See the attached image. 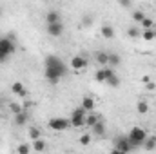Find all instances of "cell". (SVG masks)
Segmentation results:
<instances>
[{"instance_id":"6da1fadb","label":"cell","mask_w":156,"mask_h":154,"mask_svg":"<svg viewBox=\"0 0 156 154\" xmlns=\"http://www.w3.org/2000/svg\"><path fill=\"white\" fill-rule=\"evenodd\" d=\"M66 73H67V67L58 56L49 54L45 58V78L51 83H58V80L62 76H66Z\"/></svg>"},{"instance_id":"7a4b0ae2","label":"cell","mask_w":156,"mask_h":154,"mask_svg":"<svg viewBox=\"0 0 156 154\" xmlns=\"http://www.w3.org/2000/svg\"><path fill=\"white\" fill-rule=\"evenodd\" d=\"M127 138H129V142L133 143V147H142L144 142H145V138H147V132H145L142 127H133Z\"/></svg>"},{"instance_id":"3957f363","label":"cell","mask_w":156,"mask_h":154,"mask_svg":"<svg viewBox=\"0 0 156 154\" xmlns=\"http://www.w3.org/2000/svg\"><path fill=\"white\" fill-rule=\"evenodd\" d=\"M15 42L11 38H0V62H5L13 53H15Z\"/></svg>"},{"instance_id":"277c9868","label":"cell","mask_w":156,"mask_h":154,"mask_svg":"<svg viewBox=\"0 0 156 154\" xmlns=\"http://www.w3.org/2000/svg\"><path fill=\"white\" fill-rule=\"evenodd\" d=\"M85 114H87V111H85L82 105H80V107H76V109L73 111L71 118H69L71 127H75V129H78V127H85Z\"/></svg>"},{"instance_id":"5b68a950","label":"cell","mask_w":156,"mask_h":154,"mask_svg":"<svg viewBox=\"0 0 156 154\" xmlns=\"http://www.w3.org/2000/svg\"><path fill=\"white\" fill-rule=\"evenodd\" d=\"M49 129L51 131H56V132H62V131H67L71 127V121L67 118H51L49 120Z\"/></svg>"},{"instance_id":"8992f818","label":"cell","mask_w":156,"mask_h":154,"mask_svg":"<svg viewBox=\"0 0 156 154\" xmlns=\"http://www.w3.org/2000/svg\"><path fill=\"white\" fill-rule=\"evenodd\" d=\"M134 147H133V143L129 142V138L127 136H122V138H116V145H115V149H113V152L115 154H125V152H131Z\"/></svg>"},{"instance_id":"52a82bcc","label":"cell","mask_w":156,"mask_h":154,"mask_svg":"<svg viewBox=\"0 0 156 154\" xmlns=\"http://www.w3.org/2000/svg\"><path fill=\"white\" fill-rule=\"evenodd\" d=\"M69 67H71L73 71H82V69H85V67H87V60H85L83 56L76 54V56H73V58H71Z\"/></svg>"},{"instance_id":"ba28073f","label":"cell","mask_w":156,"mask_h":154,"mask_svg":"<svg viewBox=\"0 0 156 154\" xmlns=\"http://www.w3.org/2000/svg\"><path fill=\"white\" fill-rule=\"evenodd\" d=\"M64 33V24L62 22H55V24H47V35L49 37H60Z\"/></svg>"},{"instance_id":"9c48e42d","label":"cell","mask_w":156,"mask_h":154,"mask_svg":"<svg viewBox=\"0 0 156 154\" xmlns=\"http://www.w3.org/2000/svg\"><path fill=\"white\" fill-rule=\"evenodd\" d=\"M82 107H83L87 113H93V111H94V107H96L94 98H93V96H83V98H82Z\"/></svg>"},{"instance_id":"30bf717a","label":"cell","mask_w":156,"mask_h":154,"mask_svg":"<svg viewBox=\"0 0 156 154\" xmlns=\"http://www.w3.org/2000/svg\"><path fill=\"white\" fill-rule=\"evenodd\" d=\"M11 91H13L15 94H18V96H26V94H27V91H26V87H24L22 82H13Z\"/></svg>"},{"instance_id":"8fae6325","label":"cell","mask_w":156,"mask_h":154,"mask_svg":"<svg viewBox=\"0 0 156 154\" xmlns=\"http://www.w3.org/2000/svg\"><path fill=\"white\" fill-rule=\"evenodd\" d=\"M91 129H93V134H94V136H104V134H105V123H104L102 120H98Z\"/></svg>"},{"instance_id":"7c38bea8","label":"cell","mask_w":156,"mask_h":154,"mask_svg":"<svg viewBox=\"0 0 156 154\" xmlns=\"http://www.w3.org/2000/svg\"><path fill=\"white\" fill-rule=\"evenodd\" d=\"M105 83H107L109 87H113V89H116V87H120V83H122V82H120V78H118V75L115 73V71H113V73H111L109 76L105 78Z\"/></svg>"},{"instance_id":"4fadbf2b","label":"cell","mask_w":156,"mask_h":154,"mask_svg":"<svg viewBox=\"0 0 156 154\" xmlns=\"http://www.w3.org/2000/svg\"><path fill=\"white\" fill-rule=\"evenodd\" d=\"M94 60H96L100 65H107L109 53H107V51H96V54H94Z\"/></svg>"},{"instance_id":"5bb4252c","label":"cell","mask_w":156,"mask_h":154,"mask_svg":"<svg viewBox=\"0 0 156 154\" xmlns=\"http://www.w3.org/2000/svg\"><path fill=\"white\" fill-rule=\"evenodd\" d=\"M100 31H102V37H104V38H107V40H113V38H115V29H113L109 24H104Z\"/></svg>"},{"instance_id":"9a60e30c","label":"cell","mask_w":156,"mask_h":154,"mask_svg":"<svg viewBox=\"0 0 156 154\" xmlns=\"http://www.w3.org/2000/svg\"><path fill=\"white\" fill-rule=\"evenodd\" d=\"M45 22H47V24L62 22V18H60V13H58V11H49V13L45 15Z\"/></svg>"},{"instance_id":"2e32d148","label":"cell","mask_w":156,"mask_h":154,"mask_svg":"<svg viewBox=\"0 0 156 154\" xmlns=\"http://www.w3.org/2000/svg\"><path fill=\"white\" fill-rule=\"evenodd\" d=\"M120 62H122V58L118 56L116 53H109V60H107V65L109 67H118Z\"/></svg>"},{"instance_id":"e0dca14e","label":"cell","mask_w":156,"mask_h":154,"mask_svg":"<svg viewBox=\"0 0 156 154\" xmlns=\"http://www.w3.org/2000/svg\"><path fill=\"white\" fill-rule=\"evenodd\" d=\"M27 113L26 111H20V113H16L15 114V121H16V125H26L27 123Z\"/></svg>"},{"instance_id":"ac0fdd59","label":"cell","mask_w":156,"mask_h":154,"mask_svg":"<svg viewBox=\"0 0 156 154\" xmlns=\"http://www.w3.org/2000/svg\"><path fill=\"white\" fill-rule=\"evenodd\" d=\"M136 111H138V114H147L149 113V103L145 100H140L136 103Z\"/></svg>"},{"instance_id":"d6986e66","label":"cell","mask_w":156,"mask_h":154,"mask_svg":"<svg viewBox=\"0 0 156 154\" xmlns=\"http://www.w3.org/2000/svg\"><path fill=\"white\" fill-rule=\"evenodd\" d=\"M144 149H147V151H154L156 149V136H151V138H145V142H144V145H142Z\"/></svg>"},{"instance_id":"ffe728a7","label":"cell","mask_w":156,"mask_h":154,"mask_svg":"<svg viewBox=\"0 0 156 154\" xmlns=\"http://www.w3.org/2000/svg\"><path fill=\"white\" fill-rule=\"evenodd\" d=\"M98 120H100V118L94 114V113H89V114L85 116V127H93Z\"/></svg>"},{"instance_id":"44dd1931","label":"cell","mask_w":156,"mask_h":154,"mask_svg":"<svg viewBox=\"0 0 156 154\" xmlns=\"http://www.w3.org/2000/svg\"><path fill=\"white\" fill-rule=\"evenodd\" d=\"M33 149L35 151H38V152H42V151H45V142L44 140H33Z\"/></svg>"},{"instance_id":"7402d4cb","label":"cell","mask_w":156,"mask_h":154,"mask_svg":"<svg viewBox=\"0 0 156 154\" xmlns=\"http://www.w3.org/2000/svg\"><path fill=\"white\" fill-rule=\"evenodd\" d=\"M40 136H42V132H40L38 127H29V138L31 140H38Z\"/></svg>"},{"instance_id":"603a6c76","label":"cell","mask_w":156,"mask_h":154,"mask_svg":"<svg viewBox=\"0 0 156 154\" xmlns=\"http://www.w3.org/2000/svg\"><path fill=\"white\" fill-rule=\"evenodd\" d=\"M94 78H96V82H100V83H105V67L98 69V71H96V75H94Z\"/></svg>"},{"instance_id":"cb8c5ba5","label":"cell","mask_w":156,"mask_h":154,"mask_svg":"<svg viewBox=\"0 0 156 154\" xmlns=\"http://www.w3.org/2000/svg\"><path fill=\"white\" fill-rule=\"evenodd\" d=\"M144 18H145L144 11H140V9H138V11H133V20H134L136 24H140V22H142Z\"/></svg>"},{"instance_id":"d4e9b609","label":"cell","mask_w":156,"mask_h":154,"mask_svg":"<svg viewBox=\"0 0 156 154\" xmlns=\"http://www.w3.org/2000/svg\"><path fill=\"white\" fill-rule=\"evenodd\" d=\"M154 38H156V33L153 29H145V31H144V40L151 42V40H154Z\"/></svg>"},{"instance_id":"484cf974","label":"cell","mask_w":156,"mask_h":154,"mask_svg":"<svg viewBox=\"0 0 156 154\" xmlns=\"http://www.w3.org/2000/svg\"><path fill=\"white\" fill-rule=\"evenodd\" d=\"M31 149H33L31 145H27V143H22V145H18V149H16V151H18L20 154H27V152H31Z\"/></svg>"},{"instance_id":"4316f807","label":"cell","mask_w":156,"mask_h":154,"mask_svg":"<svg viewBox=\"0 0 156 154\" xmlns=\"http://www.w3.org/2000/svg\"><path fill=\"white\" fill-rule=\"evenodd\" d=\"M93 20H94V16H93V15H85V16L82 18V24H83L85 27H89V26H93Z\"/></svg>"},{"instance_id":"83f0119b","label":"cell","mask_w":156,"mask_h":154,"mask_svg":"<svg viewBox=\"0 0 156 154\" xmlns=\"http://www.w3.org/2000/svg\"><path fill=\"white\" fill-rule=\"evenodd\" d=\"M140 24H142V26H144V29H151V27H153V24H154V22H153V18H147V16H145V18H144V20H142V22H140Z\"/></svg>"},{"instance_id":"f1b7e54d","label":"cell","mask_w":156,"mask_h":154,"mask_svg":"<svg viewBox=\"0 0 156 154\" xmlns=\"http://www.w3.org/2000/svg\"><path fill=\"white\" fill-rule=\"evenodd\" d=\"M91 138H93L91 134H82V136H80V143L85 147V145H89V143H91Z\"/></svg>"},{"instance_id":"f546056e","label":"cell","mask_w":156,"mask_h":154,"mask_svg":"<svg viewBox=\"0 0 156 154\" xmlns=\"http://www.w3.org/2000/svg\"><path fill=\"white\" fill-rule=\"evenodd\" d=\"M127 35H129L131 38H136V37H138V29H136V26L129 27V29H127Z\"/></svg>"},{"instance_id":"4dcf8cb0","label":"cell","mask_w":156,"mask_h":154,"mask_svg":"<svg viewBox=\"0 0 156 154\" xmlns=\"http://www.w3.org/2000/svg\"><path fill=\"white\" fill-rule=\"evenodd\" d=\"M9 109H11V111H13L15 114H16V113H20V111H24L20 103H11V105H9Z\"/></svg>"},{"instance_id":"1f68e13d","label":"cell","mask_w":156,"mask_h":154,"mask_svg":"<svg viewBox=\"0 0 156 154\" xmlns=\"http://www.w3.org/2000/svg\"><path fill=\"white\" fill-rule=\"evenodd\" d=\"M118 4H120L122 7H131V5H133V0H118Z\"/></svg>"},{"instance_id":"d6a6232c","label":"cell","mask_w":156,"mask_h":154,"mask_svg":"<svg viewBox=\"0 0 156 154\" xmlns=\"http://www.w3.org/2000/svg\"><path fill=\"white\" fill-rule=\"evenodd\" d=\"M147 85V89H154L156 87V83H153V82H149V83H145Z\"/></svg>"},{"instance_id":"836d02e7","label":"cell","mask_w":156,"mask_h":154,"mask_svg":"<svg viewBox=\"0 0 156 154\" xmlns=\"http://www.w3.org/2000/svg\"><path fill=\"white\" fill-rule=\"evenodd\" d=\"M142 82H144V83H149V82H151V78H149V76H144V78H142Z\"/></svg>"},{"instance_id":"e575fe53","label":"cell","mask_w":156,"mask_h":154,"mask_svg":"<svg viewBox=\"0 0 156 154\" xmlns=\"http://www.w3.org/2000/svg\"><path fill=\"white\" fill-rule=\"evenodd\" d=\"M0 16H2V11H0Z\"/></svg>"}]
</instances>
